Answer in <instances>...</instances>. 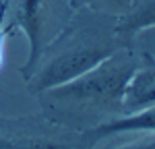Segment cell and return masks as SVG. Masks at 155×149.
I'll return each instance as SVG.
<instances>
[{"label": "cell", "instance_id": "5", "mask_svg": "<svg viewBox=\"0 0 155 149\" xmlns=\"http://www.w3.org/2000/svg\"><path fill=\"white\" fill-rule=\"evenodd\" d=\"M126 133H155V106H149L145 110L132 112V114H124L120 118L107 120V122H99L91 128L85 131V139L89 149L95 145L97 141L106 139V137H114V135H126Z\"/></svg>", "mask_w": 155, "mask_h": 149}, {"label": "cell", "instance_id": "3", "mask_svg": "<svg viewBox=\"0 0 155 149\" xmlns=\"http://www.w3.org/2000/svg\"><path fill=\"white\" fill-rule=\"evenodd\" d=\"M0 149H89L85 131L48 116L0 118Z\"/></svg>", "mask_w": 155, "mask_h": 149}, {"label": "cell", "instance_id": "4", "mask_svg": "<svg viewBox=\"0 0 155 149\" xmlns=\"http://www.w3.org/2000/svg\"><path fill=\"white\" fill-rule=\"evenodd\" d=\"M17 21L29 41V56L25 66L21 68L23 79H27L46 46V31L50 23V0H19Z\"/></svg>", "mask_w": 155, "mask_h": 149}, {"label": "cell", "instance_id": "7", "mask_svg": "<svg viewBox=\"0 0 155 149\" xmlns=\"http://www.w3.org/2000/svg\"><path fill=\"white\" fill-rule=\"evenodd\" d=\"M149 27H155V0H141L132 11L124 15L116 31L120 35H134Z\"/></svg>", "mask_w": 155, "mask_h": 149}, {"label": "cell", "instance_id": "1", "mask_svg": "<svg viewBox=\"0 0 155 149\" xmlns=\"http://www.w3.org/2000/svg\"><path fill=\"white\" fill-rule=\"evenodd\" d=\"M143 62L147 60L139 54L120 48L81 77L37 93L46 116L71 128L85 131L87 118L99 108H120L126 83Z\"/></svg>", "mask_w": 155, "mask_h": 149}, {"label": "cell", "instance_id": "2", "mask_svg": "<svg viewBox=\"0 0 155 149\" xmlns=\"http://www.w3.org/2000/svg\"><path fill=\"white\" fill-rule=\"evenodd\" d=\"M120 48V44L95 37L89 31L71 29L62 33L48 52L39 54L33 71L25 79L27 87L31 93H41L46 89L64 85L91 71Z\"/></svg>", "mask_w": 155, "mask_h": 149}, {"label": "cell", "instance_id": "10", "mask_svg": "<svg viewBox=\"0 0 155 149\" xmlns=\"http://www.w3.org/2000/svg\"><path fill=\"white\" fill-rule=\"evenodd\" d=\"M104 2H112V4H120V6H130L132 0H104Z\"/></svg>", "mask_w": 155, "mask_h": 149}, {"label": "cell", "instance_id": "9", "mask_svg": "<svg viewBox=\"0 0 155 149\" xmlns=\"http://www.w3.org/2000/svg\"><path fill=\"white\" fill-rule=\"evenodd\" d=\"M2 60H4V33L0 29V66H2Z\"/></svg>", "mask_w": 155, "mask_h": 149}, {"label": "cell", "instance_id": "8", "mask_svg": "<svg viewBox=\"0 0 155 149\" xmlns=\"http://www.w3.org/2000/svg\"><path fill=\"white\" fill-rule=\"evenodd\" d=\"M114 149H155V133H143L139 141H132L126 145H120Z\"/></svg>", "mask_w": 155, "mask_h": 149}, {"label": "cell", "instance_id": "6", "mask_svg": "<svg viewBox=\"0 0 155 149\" xmlns=\"http://www.w3.org/2000/svg\"><path fill=\"white\" fill-rule=\"evenodd\" d=\"M149 106H155V62L147 60L132 73L130 81L126 83L120 110L122 114H132Z\"/></svg>", "mask_w": 155, "mask_h": 149}]
</instances>
